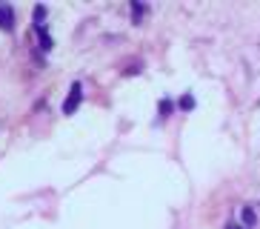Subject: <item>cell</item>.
Listing matches in <instances>:
<instances>
[{"label":"cell","mask_w":260,"mask_h":229,"mask_svg":"<svg viewBox=\"0 0 260 229\" xmlns=\"http://www.w3.org/2000/svg\"><path fill=\"white\" fill-rule=\"evenodd\" d=\"M80 100H83V86L75 80V83H72V89H69V98L63 100V114H72L77 106H80Z\"/></svg>","instance_id":"obj_1"},{"label":"cell","mask_w":260,"mask_h":229,"mask_svg":"<svg viewBox=\"0 0 260 229\" xmlns=\"http://www.w3.org/2000/svg\"><path fill=\"white\" fill-rule=\"evenodd\" d=\"M0 29L3 32L15 29V9L9 6V3H0Z\"/></svg>","instance_id":"obj_2"},{"label":"cell","mask_w":260,"mask_h":229,"mask_svg":"<svg viewBox=\"0 0 260 229\" xmlns=\"http://www.w3.org/2000/svg\"><path fill=\"white\" fill-rule=\"evenodd\" d=\"M252 223H254V212H252V209H243V226L249 229Z\"/></svg>","instance_id":"obj_3"},{"label":"cell","mask_w":260,"mask_h":229,"mask_svg":"<svg viewBox=\"0 0 260 229\" xmlns=\"http://www.w3.org/2000/svg\"><path fill=\"white\" fill-rule=\"evenodd\" d=\"M180 106H183V109H191V106H194V98H191V95H183V98H180Z\"/></svg>","instance_id":"obj_4"},{"label":"cell","mask_w":260,"mask_h":229,"mask_svg":"<svg viewBox=\"0 0 260 229\" xmlns=\"http://www.w3.org/2000/svg\"><path fill=\"white\" fill-rule=\"evenodd\" d=\"M143 12H146V6H140V3H135V20H138V17L143 15Z\"/></svg>","instance_id":"obj_5"},{"label":"cell","mask_w":260,"mask_h":229,"mask_svg":"<svg viewBox=\"0 0 260 229\" xmlns=\"http://www.w3.org/2000/svg\"><path fill=\"white\" fill-rule=\"evenodd\" d=\"M169 109H172V103H169V100H163V103H160V112L169 114Z\"/></svg>","instance_id":"obj_6"},{"label":"cell","mask_w":260,"mask_h":229,"mask_svg":"<svg viewBox=\"0 0 260 229\" xmlns=\"http://www.w3.org/2000/svg\"><path fill=\"white\" fill-rule=\"evenodd\" d=\"M226 229H246V226H243V223H229Z\"/></svg>","instance_id":"obj_7"}]
</instances>
